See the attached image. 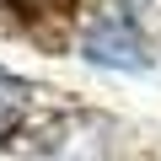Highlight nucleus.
<instances>
[{
	"label": "nucleus",
	"mask_w": 161,
	"mask_h": 161,
	"mask_svg": "<svg viewBox=\"0 0 161 161\" xmlns=\"http://www.w3.org/2000/svg\"><path fill=\"white\" fill-rule=\"evenodd\" d=\"M80 54L92 64H108V70H145L150 64V43H145V27L134 16H97L86 32H80Z\"/></svg>",
	"instance_id": "nucleus-1"
},
{
	"label": "nucleus",
	"mask_w": 161,
	"mask_h": 161,
	"mask_svg": "<svg viewBox=\"0 0 161 161\" xmlns=\"http://www.w3.org/2000/svg\"><path fill=\"white\" fill-rule=\"evenodd\" d=\"M27 102H32V86H27L22 75L0 70V140L16 134V124L27 118Z\"/></svg>",
	"instance_id": "nucleus-2"
},
{
	"label": "nucleus",
	"mask_w": 161,
	"mask_h": 161,
	"mask_svg": "<svg viewBox=\"0 0 161 161\" xmlns=\"http://www.w3.org/2000/svg\"><path fill=\"white\" fill-rule=\"evenodd\" d=\"M118 6H124V11H134V6H145V0H118Z\"/></svg>",
	"instance_id": "nucleus-3"
}]
</instances>
